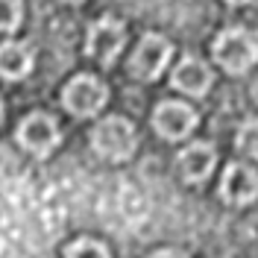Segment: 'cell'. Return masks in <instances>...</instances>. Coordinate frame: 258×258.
Segmentation results:
<instances>
[{"instance_id":"cell-1","label":"cell","mask_w":258,"mask_h":258,"mask_svg":"<svg viewBox=\"0 0 258 258\" xmlns=\"http://www.w3.org/2000/svg\"><path fill=\"white\" fill-rule=\"evenodd\" d=\"M214 59L229 74H243L258 62V41L243 27H229L214 38Z\"/></svg>"},{"instance_id":"cell-2","label":"cell","mask_w":258,"mask_h":258,"mask_svg":"<svg viewBox=\"0 0 258 258\" xmlns=\"http://www.w3.org/2000/svg\"><path fill=\"white\" fill-rule=\"evenodd\" d=\"M91 147L109 161L129 159L132 150H135V126L120 114L103 117L94 126V132H91Z\"/></svg>"},{"instance_id":"cell-3","label":"cell","mask_w":258,"mask_h":258,"mask_svg":"<svg viewBox=\"0 0 258 258\" xmlns=\"http://www.w3.org/2000/svg\"><path fill=\"white\" fill-rule=\"evenodd\" d=\"M109 100V88L106 82L94 77V74H80L64 85L62 91V106L74 117H94Z\"/></svg>"},{"instance_id":"cell-4","label":"cell","mask_w":258,"mask_h":258,"mask_svg":"<svg viewBox=\"0 0 258 258\" xmlns=\"http://www.w3.org/2000/svg\"><path fill=\"white\" fill-rule=\"evenodd\" d=\"M170 53H173V47H170V41H167L164 35L147 32L144 38H141V44L135 47L132 59H129V74H132L135 80H141V82L156 80L161 71L167 68Z\"/></svg>"},{"instance_id":"cell-5","label":"cell","mask_w":258,"mask_h":258,"mask_svg":"<svg viewBox=\"0 0 258 258\" xmlns=\"http://www.w3.org/2000/svg\"><path fill=\"white\" fill-rule=\"evenodd\" d=\"M123 41H126L123 24H120L117 18L106 15V18H100V21L91 24L88 41H85V53H88L91 59H97L103 68H109V64L117 59V53L123 50Z\"/></svg>"},{"instance_id":"cell-6","label":"cell","mask_w":258,"mask_h":258,"mask_svg":"<svg viewBox=\"0 0 258 258\" xmlns=\"http://www.w3.org/2000/svg\"><path fill=\"white\" fill-rule=\"evenodd\" d=\"M197 126V112L185 103L176 100H164L156 106L153 112V129L159 132L164 141H179V138H188L191 129Z\"/></svg>"},{"instance_id":"cell-7","label":"cell","mask_w":258,"mask_h":258,"mask_svg":"<svg viewBox=\"0 0 258 258\" xmlns=\"http://www.w3.org/2000/svg\"><path fill=\"white\" fill-rule=\"evenodd\" d=\"M18 141H21L24 150H30L32 156H47L50 150L59 144V126H56V120L50 114L32 112L21 120Z\"/></svg>"},{"instance_id":"cell-8","label":"cell","mask_w":258,"mask_h":258,"mask_svg":"<svg viewBox=\"0 0 258 258\" xmlns=\"http://www.w3.org/2000/svg\"><path fill=\"white\" fill-rule=\"evenodd\" d=\"M220 197L229 206H246L258 197V170H252L249 164H229L220 182Z\"/></svg>"},{"instance_id":"cell-9","label":"cell","mask_w":258,"mask_h":258,"mask_svg":"<svg viewBox=\"0 0 258 258\" xmlns=\"http://www.w3.org/2000/svg\"><path fill=\"white\" fill-rule=\"evenodd\" d=\"M211 82H214L211 68L203 59H197V56H185L173 68V74H170V85L179 88V91H185V94H191V97H203L211 88Z\"/></svg>"},{"instance_id":"cell-10","label":"cell","mask_w":258,"mask_h":258,"mask_svg":"<svg viewBox=\"0 0 258 258\" xmlns=\"http://www.w3.org/2000/svg\"><path fill=\"white\" fill-rule=\"evenodd\" d=\"M176 164L188 182H206L211 176V170H214V164H217V153L206 141H194L179 153Z\"/></svg>"},{"instance_id":"cell-11","label":"cell","mask_w":258,"mask_h":258,"mask_svg":"<svg viewBox=\"0 0 258 258\" xmlns=\"http://www.w3.org/2000/svg\"><path fill=\"white\" fill-rule=\"evenodd\" d=\"M32 71V56L30 50L18 41L0 44V77L3 80H21Z\"/></svg>"},{"instance_id":"cell-12","label":"cell","mask_w":258,"mask_h":258,"mask_svg":"<svg viewBox=\"0 0 258 258\" xmlns=\"http://www.w3.org/2000/svg\"><path fill=\"white\" fill-rule=\"evenodd\" d=\"M64 258H112V255H109V249H106L100 241L80 238V241H74L71 246H68Z\"/></svg>"},{"instance_id":"cell-13","label":"cell","mask_w":258,"mask_h":258,"mask_svg":"<svg viewBox=\"0 0 258 258\" xmlns=\"http://www.w3.org/2000/svg\"><path fill=\"white\" fill-rule=\"evenodd\" d=\"M238 150L241 153H246L249 159H258V117H252V120H246L241 129H238Z\"/></svg>"},{"instance_id":"cell-14","label":"cell","mask_w":258,"mask_h":258,"mask_svg":"<svg viewBox=\"0 0 258 258\" xmlns=\"http://www.w3.org/2000/svg\"><path fill=\"white\" fill-rule=\"evenodd\" d=\"M21 24V3H0V30L9 32Z\"/></svg>"},{"instance_id":"cell-15","label":"cell","mask_w":258,"mask_h":258,"mask_svg":"<svg viewBox=\"0 0 258 258\" xmlns=\"http://www.w3.org/2000/svg\"><path fill=\"white\" fill-rule=\"evenodd\" d=\"M150 258H185L182 252H173V249H161V252H156V255H150Z\"/></svg>"},{"instance_id":"cell-16","label":"cell","mask_w":258,"mask_h":258,"mask_svg":"<svg viewBox=\"0 0 258 258\" xmlns=\"http://www.w3.org/2000/svg\"><path fill=\"white\" fill-rule=\"evenodd\" d=\"M0 120H3V100H0Z\"/></svg>"}]
</instances>
